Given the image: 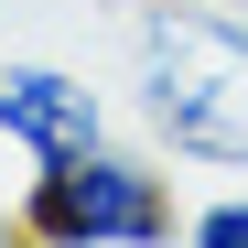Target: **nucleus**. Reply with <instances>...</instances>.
<instances>
[{
	"mask_svg": "<svg viewBox=\"0 0 248 248\" xmlns=\"http://www.w3.org/2000/svg\"><path fill=\"white\" fill-rule=\"evenodd\" d=\"M11 227L44 237V248H162V237H184V194L151 151H130L108 130V140L65 151V162H32Z\"/></svg>",
	"mask_w": 248,
	"mask_h": 248,
	"instance_id": "2",
	"label": "nucleus"
},
{
	"mask_svg": "<svg viewBox=\"0 0 248 248\" xmlns=\"http://www.w3.org/2000/svg\"><path fill=\"white\" fill-rule=\"evenodd\" d=\"M184 237H194V248H248V194H216V205H184Z\"/></svg>",
	"mask_w": 248,
	"mask_h": 248,
	"instance_id": "4",
	"label": "nucleus"
},
{
	"mask_svg": "<svg viewBox=\"0 0 248 248\" xmlns=\"http://www.w3.org/2000/svg\"><path fill=\"white\" fill-rule=\"evenodd\" d=\"M0 140L22 162H65L108 140V97L87 87L76 65H44V54H0Z\"/></svg>",
	"mask_w": 248,
	"mask_h": 248,
	"instance_id": "3",
	"label": "nucleus"
},
{
	"mask_svg": "<svg viewBox=\"0 0 248 248\" xmlns=\"http://www.w3.org/2000/svg\"><path fill=\"white\" fill-rule=\"evenodd\" d=\"M130 87L173 162L248 173V22L227 0H140L130 11Z\"/></svg>",
	"mask_w": 248,
	"mask_h": 248,
	"instance_id": "1",
	"label": "nucleus"
},
{
	"mask_svg": "<svg viewBox=\"0 0 248 248\" xmlns=\"http://www.w3.org/2000/svg\"><path fill=\"white\" fill-rule=\"evenodd\" d=\"M227 11H237V22H248V0H227Z\"/></svg>",
	"mask_w": 248,
	"mask_h": 248,
	"instance_id": "5",
	"label": "nucleus"
}]
</instances>
